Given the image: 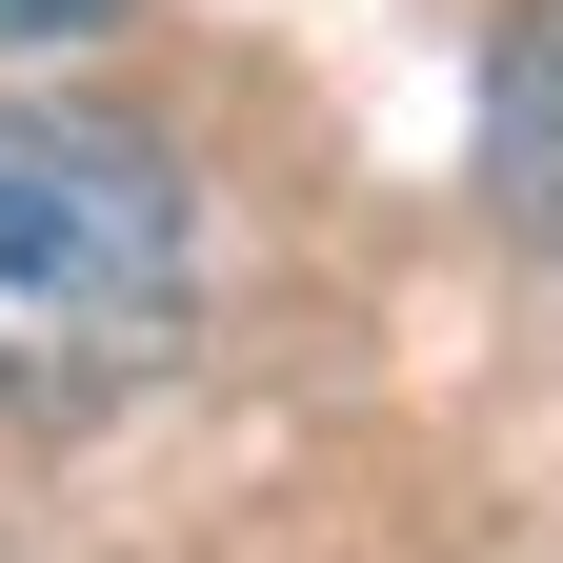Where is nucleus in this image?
<instances>
[{
	"mask_svg": "<svg viewBox=\"0 0 563 563\" xmlns=\"http://www.w3.org/2000/svg\"><path fill=\"white\" fill-rule=\"evenodd\" d=\"M181 322H201L181 162L101 101H0V402L101 422L181 363Z\"/></svg>",
	"mask_w": 563,
	"mask_h": 563,
	"instance_id": "1",
	"label": "nucleus"
},
{
	"mask_svg": "<svg viewBox=\"0 0 563 563\" xmlns=\"http://www.w3.org/2000/svg\"><path fill=\"white\" fill-rule=\"evenodd\" d=\"M483 222L563 262V0L483 60Z\"/></svg>",
	"mask_w": 563,
	"mask_h": 563,
	"instance_id": "2",
	"label": "nucleus"
},
{
	"mask_svg": "<svg viewBox=\"0 0 563 563\" xmlns=\"http://www.w3.org/2000/svg\"><path fill=\"white\" fill-rule=\"evenodd\" d=\"M81 21H121V0H0V60H21V41H81Z\"/></svg>",
	"mask_w": 563,
	"mask_h": 563,
	"instance_id": "3",
	"label": "nucleus"
}]
</instances>
